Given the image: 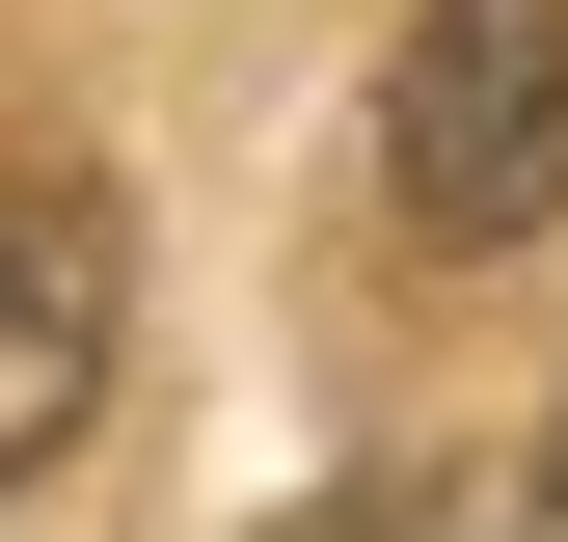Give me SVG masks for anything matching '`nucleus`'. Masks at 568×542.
<instances>
[{
    "label": "nucleus",
    "instance_id": "1",
    "mask_svg": "<svg viewBox=\"0 0 568 542\" xmlns=\"http://www.w3.org/2000/svg\"><path fill=\"white\" fill-rule=\"evenodd\" d=\"M379 190H406V244H541L568 218V0H406Z\"/></svg>",
    "mask_w": 568,
    "mask_h": 542
},
{
    "label": "nucleus",
    "instance_id": "2",
    "mask_svg": "<svg viewBox=\"0 0 568 542\" xmlns=\"http://www.w3.org/2000/svg\"><path fill=\"white\" fill-rule=\"evenodd\" d=\"M109 380H135V218L82 136H0V515L109 434Z\"/></svg>",
    "mask_w": 568,
    "mask_h": 542
},
{
    "label": "nucleus",
    "instance_id": "3",
    "mask_svg": "<svg viewBox=\"0 0 568 542\" xmlns=\"http://www.w3.org/2000/svg\"><path fill=\"white\" fill-rule=\"evenodd\" d=\"M298 542H460V515H434V489H325Z\"/></svg>",
    "mask_w": 568,
    "mask_h": 542
},
{
    "label": "nucleus",
    "instance_id": "4",
    "mask_svg": "<svg viewBox=\"0 0 568 542\" xmlns=\"http://www.w3.org/2000/svg\"><path fill=\"white\" fill-rule=\"evenodd\" d=\"M515 542H568V434H541V515H515Z\"/></svg>",
    "mask_w": 568,
    "mask_h": 542
}]
</instances>
